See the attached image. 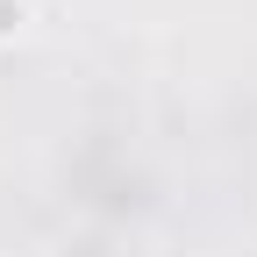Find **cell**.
<instances>
[{
	"label": "cell",
	"instance_id": "6da1fadb",
	"mask_svg": "<svg viewBox=\"0 0 257 257\" xmlns=\"http://www.w3.org/2000/svg\"><path fill=\"white\" fill-rule=\"evenodd\" d=\"M22 22H29V8H22V0H0V36H15Z\"/></svg>",
	"mask_w": 257,
	"mask_h": 257
}]
</instances>
